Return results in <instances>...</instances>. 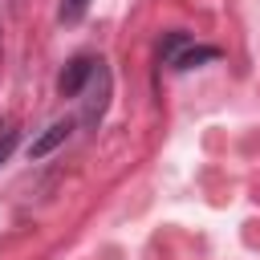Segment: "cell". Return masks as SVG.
Listing matches in <instances>:
<instances>
[{
  "mask_svg": "<svg viewBox=\"0 0 260 260\" xmlns=\"http://www.w3.org/2000/svg\"><path fill=\"white\" fill-rule=\"evenodd\" d=\"M158 57H162V65H171V69H191V65H199V61H215L219 49H215V45H195L187 32H167L162 45H158Z\"/></svg>",
  "mask_w": 260,
  "mask_h": 260,
  "instance_id": "obj_1",
  "label": "cell"
},
{
  "mask_svg": "<svg viewBox=\"0 0 260 260\" xmlns=\"http://www.w3.org/2000/svg\"><path fill=\"white\" fill-rule=\"evenodd\" d=\"M93 69H98V57H73V61L65 65V73L57 77L61 98H77V93L93 81Z\"/></svg>",
  "mask_w": 260,
  "mask_h": 260,
  "instance_id": "obj_2",
  "label": "cell"
},
{
  "mask_svg": "<svg viewBox=\"0 0 260 260\" xmlns=\"http://www.w3.org/2000/svg\"><path fill=\"white\" fill-rule=\"evenodd\" d=\"M106 102H110V69H106V61H98V69H93V89H89V102H85V122H89V126L102 122Z\"/></svg>",
  "mask_w": 260,
  "mask_h": 260,
  "instance_id": "obj_3",
  "label": "cell"
},
{
  "mask_svg": "<svg viewBox=\"0 0 260 260\" xmlns=\"http://www.w3.org/2000/svg\"><path fill=\"white\" fill-rule=\"evenodd\" d=\"M69 130H73V122L69 118H61V122H49L45 126V134L41 138H32V146H28V158H45V154H53L65 138H69Z\"/></svg>",
  "mask_w": 260,
  "mask_h": 260,
  "instance_id": "obj_4",
  "label": "cell"
},
{
  "mask_svg": "<svg viewBox=\"0 0 260 260\" xmlns=\"http://www.w3.org/2000/svg\"><path fill=\"white\" fill-rule=\"evenodd\" d=\"M85 8H89V0H61V20L65 24H77L85 16Z\"/></svg>",
  "mask_w": 260,
  "mask_h": 260,
  "instance_id": "obj_5",
  "label": "cell"
},
{
  "mask_svg": "<svg viewBox=\"0 0 260 260\" xmlns=\"http://www.w3.org/2000/svg\"><path fill=\"white\" fill-rule=\"evenodd\" d=\"M16 138H20V134H16L12 126H4V130H0V162H8V154L16 150Z\"/></svg>",
  "mask_w": 260,
  "mask_h": 260,
  "instance_id": "obj_6",
  "label": "cell"
}]
</instances>
